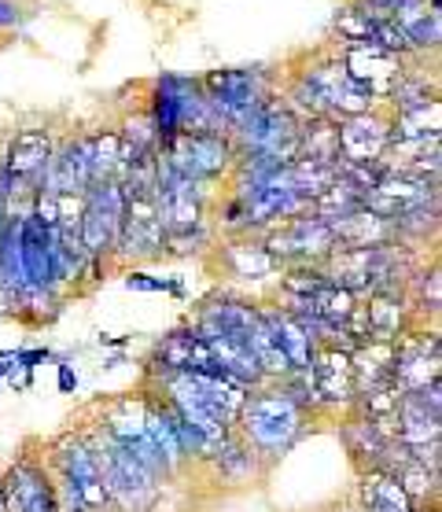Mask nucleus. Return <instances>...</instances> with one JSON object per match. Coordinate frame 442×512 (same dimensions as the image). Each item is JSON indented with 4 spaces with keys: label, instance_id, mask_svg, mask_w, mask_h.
Instances as JSON below:
<instances>
[{
    "label": "nucleus",
    "instance_id": "obj_1",
    "mask_svg": "<svg viewBox=\"0 0 442 512\" xmlns=\"http://www.w3.org/2000/svg\"><path fill=\"white\" fill-rule=\"evenodd\" d=\"M177 417H185L192 428L218 446L225 435L236 431V417L247 398V387L225 380V376H203V373H166L148 380Z\"/></svg>",
    "mask_w": 442,
    "mask_h": 512
},
{
    "label": "nucleus",
    "instance_id": "obj_2",
    "mask_svg": "<svg viewBox=\"0 0 442 512\" xmlns=\"http://www.w3.org/2000/svg\"><path fill=\"white\" fill-rule=\"evenodd\" d=\"M310 420H314V413L299 406L277 380V384H262L255 391H247L240 417H236V435L255 450L262 465H269V461H280L303 439L310 431Z\"/></svg>",
    "mask_w": 442,
    "mask_h": 512
},
{
    "label": "nucleus",
    "instance_id": "obj_3",
    "mask_svg": "<svg viewBox=\"0 0 442 512\" xmlns=\"http://www.w3.org/2000/svg\"><path fill=\"white\" fill-rule=\"evenodd\" d=\"M89 446H93L96 468L107 487V501L118 512H152L163 498V479L155 476L152 468H144L133 454H126L122 446L107 435L100 424L82 431Z\"/></svg>",
    "mask_w": 442,
    "mask_h": 512
},
{
    "label": "nucleus",
    "instance_id": "obj_4",
    "mask_svg": "<svg viewBox=\"0 0 442 512\" xmlns=\"http://www.w3.org/2000/svg\"><path fill=\"white\" fill-rule=\"evenodd\" d=\"M299 137H303V118L295 115L277 93L266 104H258L247 122L233 133L236 155H266L273 163L288 166L299 155Z\"/></svg>",
    "mask_w": 442,
    "mask_h": 512
},
{
    "label": "nucleus",
    "instance_id": "obj_5",
    "mask_svg": "<svg viewBox=\"0 0 442 512\" xmlns=\"http://www.w3.org/2000/svg\"><path fill=\"white\" fill-rule=\"evenodd\" d=\"M199 85H203V93H207L210 107H214V115H218L221 129H225V137H233L236 129L247 122V115L273 96L269 74L258 67L207 70V74L199 78Z\"/></svg>",
    "mask_w": 442,
    "mask_h": 512
},
{
    "label": "nucleus",
    "instance_id": "obj_6",
    "mask_svg": "<svg viewBox=\"0 0 442 512\" xmlns=\"http://www.w3.org/2000/svg\"><path fill=\"white\" fill-rule=\"evenodd\" d=\"M295 78L314 93L321 118H332V122L350 118V115H361V111H369V107H380L373 96L365 93V89H361V85L347 74L339 52H317V56L310 59L299 74H295Z\"/></svg>",
    "mask_w": 442,
    "mask_h": 512
},
{
    "label": "nucleus",
    "instance_id": "obj_7",
    "mask_svg": "<svg viewBox=\"0 0 442 512\" xmlns=\"http://www.w3.org/2000/svg\"><path fill=\"white\" fill-rule=\"evenodd\" d=\"M159 152L177 174L199 185H214L221 177H233L236 170V144L225 133H177Z\"/></svg>",
    "mask_w": 442,
    "mask_h": 512
},
{
    "label": "nucleus",
    "instance_id": "obj_8",
    "mask_svg": "<svg viewBox=\"0 0 442 512\" xmlns=\"http://www.w3.org/2000/svg\"><path fill=\"white\" fill-rule=\"evenodd\" d=\"M262 236L266 251L284 266H321L332 251H336V233L325 218L317 214H299V218H288V222L269 225Z\"/></svg>",
    "mask_w": 442,
    "mask_h": 512
},
{
    "label": "nucleus",
    "instance_id": "obj_9",
    "mask_svg": "<svg viewBox=\"0 0 442 512\" xmlns=\"http://www.w3.org/2000/svg\"><path fill=\"white\" fill-rule=\"evenodd\" d=\"M122 214H126V192H122L118 181H96V185L85 188L78 233H82L89 258H107L111 262L118 229H122Z\"/></svg>",
    "mask_w": 442,
    "mask_h": 512
},
{
    "label": "nucleus",
    "instance_id": "obj_10",
    "mask_svg": "<svg viewBox=\"0 0 442 512\" xmlns=\"http://www.w3.org/2000/svg\"><path fill=\"white\" fill-rule=\"evenodd\" d=\"M442 354H439V328L435 325H413L395 339V365L391 380L402 395H417L424 387L439 384L442 376Z\"/></svg>",
    "mask_w": 442,
    "mask_h": 512
},
{
    "label": "nucleus",
    "instance_id": "obj_11",
    "mask_svg": "<svg viewBox=\"0 0 442 512\" xmlns=\"http://www.w3.org/2000/svg\"><path fill=\"white\" fill-rule=\"evenodd\" d=\"M152 258H163V222L155 214V196H129L111 266L133 269V262H152Z\"/></svg>",
    "mask_w": 442,
    "mask_h": 512
},
{
    "label": "nucleus",
    "instance_id": "obj_12",
    "mask_svg": "<svg viewBox=\"0 0 442 512\" xmlns=\"http://www.w3.org/2000/svg\"><path fill=\"white\" fill-rule=\"evenodd\" d=\"M310 391H314V413L347 417L354 413V369H350V350L343 347H317L310 365Z\"/></svg>",
    "mask_w": 442,
    "mask_h": 512
},
{
    "label": "nucleus",
    "instance_id": "obj_13",
    "mask_svg": "<svg viewBox=\"0 0 442 512\" xmlns=\"http://www.w3.org/2000/svg\"><path fill=\"white\" fill-rule=\"evenodd\" d=\"M0 498H4V512H59L52 472L30 454L15 457L0 472Z\"/></svg>",
    "mask_w": 442,
    "mask_h": 512
},
{
    "label": "nucleus",
    "instance_id": "obj_14",
    "mask_svg": "<svg viewBox=\"0 0 442 512\" xmlns=\"http://www.w3.org/2000/svg\"><path fill=\"white\" fill-rule=\"evenodd\" d=\"M395 443L413 450H424L431 443H442V384H431L417 395H402L391 420Z\"/></svg>",
    "mask_w": 442,
    "mask_h": 512
},
{
    "label": "nucleus",
    "instance_id": "obj_15",
    "mask_svg": "<svg viewBox=\"0 0 442 512\" xmlns=\"http://www.w3.org/2000/svg\"><path fill=\"white\" fill-rule=\"evenodd\" d=\"M166 373H203V376H221L214 358H210L207 343L199 339L192 325H181L174 332H166L148 354V380Z\"/></svg>",
    "mask_w": 442,
    "mask_h": 512
},
{
    "label": "nucleus",
    "instance_id": "obj_16",
    "mask_svg": "<svg viewBox=\"0 0 442 512\" xmlns=\"http://www.w3.org/2000/svg\"><path fill=\"white\" fill-rule=\"evenodd\" d=\"M339 163H380L391 144V115L384 107H369L361 115L339 118Z\"/></svg>",
    "mask_w": 442,
    "mask_h": 512
},
{
    "label": "nucleus",
    "instance_id": "obj_17",
    "mask_svg": "<svg viewBox=\"0 0 442 512\" xmlns=\"http://www.w3.org/2000/svg\"><path fill=\"white\" fill-rule=\"evenodd\" d=\"M424 203H439V181L417 174H398V170H387L365 192V210H373L376 218H387V222H395L398 214L424 207Z\"/></svg>",
    "mask_w": 442,
    "mask_h": 512
},
{
    "label": "nucleus",
    "instance_id": "obj_18",
    "mask_svg": "<svg viewBox=\"0 0 442 512\" xmlns=\"http://www.w3.org/2000/svg\"><path fill=\"white\" fill-rule=\"evenodd\" d=\"M339 59H343V67H347L350 78L373 96L380 107H384L387 93L395 89L398 74H402V67H406V59L391 56V52H384V48L373 45V41L339 45Z\"/></svg>",
    "mask_w": 442,
    "mask_h": 512
},
{
    "label": "nucleus",
    "instance_id": "obj_19",
    "mask_svg": "<svg viewBox=\"0 0 442 512\" xmlns=\"http://www.w3.org/2000/svg\"><path fill=\"white\" fill-rule=\"evenodd\" d=\"M214 251H218V266L233 280H240V284H258V280H273L277 284L280 262L269 255L258 233L221 236V244Z\"/></svg>",
    "mask_w": 442,
    "mask_h": 512
},
{
    "label": "nucleus",
    "instance_id": "obj_20",
    "mask_svg": "<svg viewBox=\"0 0 442 512\" xmlns=\"http://www.w3.org/2000/svg\"><path fill=\"white\" fill-rule=\"evenodd\" d=\"M52 152H56V140H52L48 129H19L4 144L0 166L12 177L26 181V185L41 188V177H45L48 163H52Z\"/></svg>",
    "mask_w": 442,
    "mask_h": 512
},
{
    "label": "nucleus",
    "instance_id": "obj_21",
    "mask_svg": "<svg viewBox=\"0 0 442 512\" xmlns=\"http://www.w3.org/2000/svg\"><path fill=\"white\" fill-rule=\"evenodd\" d=\"M339 439H343V446H347V454L358 472L384 468L387 450H391V443H395V435H391L387 424H376V420L358 417V413L339 417Z\"/></svg>",
    "mask_w": 442,
    "mask_h": 512
},
{
    "label": "nucleus",
    "instance_id": "obj_22",
    "mask_svg": "<svg viewBox=\"0 0 442 512\" xmlns=\"http://www.w3.org/2000/svg\"><path fill=\"white\" fill-rule=\"evenodd\" d=\"M361 314H365L369 339H380V343H395L406 328L417 325L406 291H369V295H361Z\"/></svg>",
    "mask_w": 442,
    "mask_h": 512
},
{
    "label": "nucleus",
    "instance_id": "obj_23",
    "mask_svg": "<svg viewBox=\"0 0 442 512\" xmlns=\"http://www.w3.org/2000/svg\"><path fill=\"white\" fill-rule=\"evenodd\" d=\"M428 59L409 56L402 74H398L395 89L387 93L384 111L387 115H402V111H417V107H428L439 100V74L424 67Z\"/></svg>",
    "mask_w": 442,
    "mask_h": 512
},
{
    "label": "nucleus",
    "instance_id": "obj_24",
    "mask_svg": "<svg viewBox=\"0 0 442 512\" xmlns=\"http://www.w3.org/2000/svg\"><path fill=\"white\" fill-rule=\"evenodd\" d=\"M258 314H262V321H266V328L273 332V339H277L280 354L288 358L291 373H299V369H306L310 365V358H314V336L306 332V325L299 321V317L284 314L277 303H269V299H262L258 303Z\"/></svg>",
    "mask_w": 442,
    "mask_h": 512
},
{
    "label": "nucleus",
    "instance_id": "obj_25",
    "mask_svg": "<svg viewBox=\"0 0 442 512\" xmlns=\"http://www.w3.org/2000/svg\"><path fill=\"white\" fill-rule=\"evenodd\" d=\"M395 26L406 34L409 52L420 59L439 56V41H442V15L431 8L428 0H402L395 8Z\"/></svg>",
    "mask_w": 442,
    "mask_h": 512
},
{
    "label": "nucleus",
    "instance_id": "obj_26",
    "mask_svg": "<svg viewBox=\"0 0 442 512\" xmlns=\"http://www.w3.org/2000/svg\"><path fill=\"white\" fill-rule=\"evenodd\" d=\"M15 244H19V262H23V273H26V288H56L52 255H48V233L34 214L15 222Z\"/></svg>",
    "mask_w": 442,
    "mask_h": 512
},
{
    "label": "nucleus",
    "instance_id": "obj_27",
    "mask_svg": "<svg viewBox=\"0 0 442 512\" xmlns=\"http://www.w3.org/2000/svg\"><path fill=\"white\" fill-rule=\"evenodd\" d=\"M391 365H395V343L365 339L350 350V369H354V402L376 387L391 384Z\"/></svg>",
    "mask_w": 442,
    "mask_h": 512
},
{
    "label": "nucleus",
    "instance_id": "obj_28",
    "mask_svg": "<svg viewBox=\"0 0 442 512\" xmlns=\"http://www.w3.org/2000/svg\"><path fill=\"white\" fill-rule=\"evenodd\" d=\"M354 494H358V512H417V505L409 501L395 472H384V468L358 472V490Z\"/></svg>",
    "mask_w": 442,
    "mask_h": 512
},
{
    "label": "nucleus",
    "instance_id": "obj_29",
    "mask_svg": "<svg viewBox=\"0 0 442 512\" xmlns=\"http://www.w3.org/2000/svg\"><path fill=\"white\" fill-rule=\"evenodd\" d=\"M332 233H336L339 247H384L395 240V225L387 218H376L373 210L361 207L358 214H347L339 222H328Z\"/></svg>",
    "mask_w": 442,
    "mask_h": 512
},
{
    "label": "nucleus",
    "instance_id": "obj_30",
    "mask_svg": "<svg viewBox=\"0 0 442 512\" xmlns=\"http://www.w3.org/2000/svg\"><path fill=\"white\" fill-rule=\"evenodd\" d=\"M207 465H214L221 472V479H229V483H244V479H251L262 468V461H258V454L251 450V446L240 439V435H225L218 443V450H214V457H210Z\"/></svg>",
    "mask_w": 442,
    "mask_h": 512
},
{
    "label": "nucleus",
    "instance_id": "obj_31",
    "mask_svg": "<svg viewBox=\"0 0 442 512\" xmlns=\"http://www.w3.org/2000/svg\"><path fill=\"white\" fill-rule=\"evenodd\" d=\"M295 159H314V163L339 166V133L332 118H314L303 122V137H299V155Z\"/></svg>",
    "mask_w": 442,
    "mask_h": 512
},
{
    "label": "nucleus",
    "instance_id": "obj_32",
    "mask_svg": "<svg viewBox=\"0 0 442 512\" xmlns=\"http://www.w3.org/2000/svg\"><path fill=\"white\" fill-rule=\"evenodd\" d=\"M358 295L347 288H336V284H321V288L310 295V310H314V317L321 321V325L328 328H343L350 321V314L358 310Z\"/></svg>",
    "mask_w": 442,
    "mask_h": 512
},
{
    "label": "nucleus",
    "instance_id": "obj_33",
    "mask_svg": "<svg viewBox=\"0 0 442 512\" xmlns=\"http://www.w3.org/2000/svg\"><path fill=\"white\" fill-rule=\"evenodd\" d=\"M361 207H365V192L354 188L350 181H343V177H336V181L310 203V214L325 218V222H339V218H347V214H358Z\"/></svg>",
    "mask_w": 442,
    "mask_h": 512
},
{
    "label": "nucleus",
    "instance_id": "obj_34",
    "mask_svg": "<svg viewBox=\"0 0 442 512\" xmlns=\"http://www.w3.org/2000/svg\"><path fill=\"white\" fill-rule=\"evenodd\" d=\"M442 137V104L417 107L391 115V140H439Z\"/></svg>",
    "mask_w": 442,
    "mask_h": 512
},
{
    "label": "nucleus",
    "instance_id": "obj_35",
    "mask_svg": "<svg viewBox=\"0 0 442 512\" xmlns=\"http://www.w3.org/2000/svg\"><path fill=\"white\" fill-rule=\"evenodd\" d=\"M89 166H93V185L96 181H115L118 166H122L118 129H96V133H89Z\"/></svg>",
    "mask_w": 442,
    "mask_h": 512
},
{
    "label": "nucleus",
    "instance_id": "obj_36",
    "mask_svg": "<svg viewBox=\"0 0 442 512\" xmlns=\"http://www.w3.org/2000/svg\"><path fill=\"white\" fill-rule=\"evenodd\" d=\"M321 284H328L321 266H284L277 277V295H295V299H310Z\"/></svg>",
    "mask_w": 442,
    "mask_h": 512
},
{
    "label": "nucleus",
    "instance_id": "obj_37",
    "mask_svg": "<svg viewBox=\"0 0 442 512\" xmlns=\"http://www.w3.org/2000/svg\"><path fill=\"white\" fill-rule=\"evenodd\" d=\"M214 244L210 225H196V229H181V233H163V255L166 258H192L203 255Z\"/></svg>",
    "mask_w": 442,
    "mask_h": 512
},
{
    "label": "nucleus",
    "instance_id": "obj_38",
    "mask_svg": "<svg viewBox=\"0 0 442 512\" xmlns=\"http://www.w3.org/2000/svg\"><path fill=\"white\" fill-rule=\"evenodd\" d=\"M373 19L361 12L354 0H347L343 8L336 12V19H332V30L339 34V41L343 45H358V41H369L373 37Z\"/></svg>",
    "mask_w": 442,
    "mask_h": 512
},
{
    "label": "nucleus",
    "instance_id": "obj_39",
    "mask_svg": "<svg viewBox=\"0 0 442 512\" xmlns=\"http://www.w3.org/2000/svg\"><path fill=\"white\" fill-rule=\"evenodd\" d=\"M122 284H126L129 291H148V295L166 291V295H174L181 303L188 299V288L177 277H152V273H144V269H126V273H122Z\"/></svg>",
    "mask_w": 442,
    "mask_h": 512
},
{
    "label": "nucleus",
    "instance_id": "obj_40",
    "mask_svg": "<svg viewBox=\"0 0 442 512\" xmlns=\"http://www.w3.org/2000/svg\"><path fill=\"white\" fill-rule=\"evenodd\" d=\"M59 365H56V384H59V391L63 395H74L78 391V373H74V365H70L67 358H56Z\"/></svg>",
    "mask_w": 442,
    "mask_h": 512
},
{
    "label": "nucleus",
    "instance_id": "obj_41",
    "mask_svg": "<svg viewBox=\"0 0 442 512\" xmlns=\"http://www.w3.org/2000/svg\"><path fill=\"white\" fill-rule=\"evenodd\" d=\"M96 343H100L104 350H126L129 343H133V336H107V332H104V336L96 339Z\"/></svg>",
    "mask_w": 442,
    "mask_h": 512
},
{
    "label": "nucleus",
    "instance_id": "obj_42",
    "mask_svg": "<svg viewBox=\"0 0 442 512\" xmlns=\"http://www.w3.org/2000/svg\"><path fill=\"white\" fill-rule=\"evenodd\" d=\"M19 23V8L12 0H0V26H15Z\"/></svg>",
    "mask_w": 442,
    "mask_h": 512
},
{
    "label": "nucleus",
    "instance_id": "obj_43",
    "mask_svg": "<svg viewBox=\"0 0 442 512\" xmlns=\"http://www.w3.org/2000/svg\"><path fill=\"white\" fill-rule=\"evenodd\" d=\"M365 4H373L376 12L387 15V19H391V15H395V8H398V4H402V0H365Z\"/></svg>",
    "mask_w": 442,
    "mask_h": 512
},
{
    "label": "nucleus",
    "instance_id": "obj_44",
    "mask_svg": "<svg viewBox=\"0 0 442 512\" xmlns=\"http://www.w3.org/2000/svg\"><path fill=\"white\" fill-rule=\"evenodd\" d=\"M12 306H15V295H8V291L0 288V317H12Z\"/></svg>",
    "mask_w": 442,
    "mask_h": 512
},
{
    "label": "nucleus",
    "instance_id": "obj_45",
    "mask_svg": "<svg viewBox=\"0 0 442 512\" xmlns=\"http://www.w3.org/2000/svg\"><path fill=\"white\" fill-rule=\"evenodd\" d=\"M332 512H358V509H347V505H336Z\"/></svg>",
    "mask_w": 442,
    "mask_h": 512
},
{
    "label": "nucleus",
    "instance_id": "obj_46",
    "mask_svg": "<svg viewBox=\"0 0 442 512\" xmlns=\"http://www.w3.org/2000/svg\"><path fill=\"white\" fill-rule=\"evenodd\" d=\"M0 512H4V498H0Z\"/></svg>",
    "mask_w": 442,
    "mask_h": 512
}]
</instances>
